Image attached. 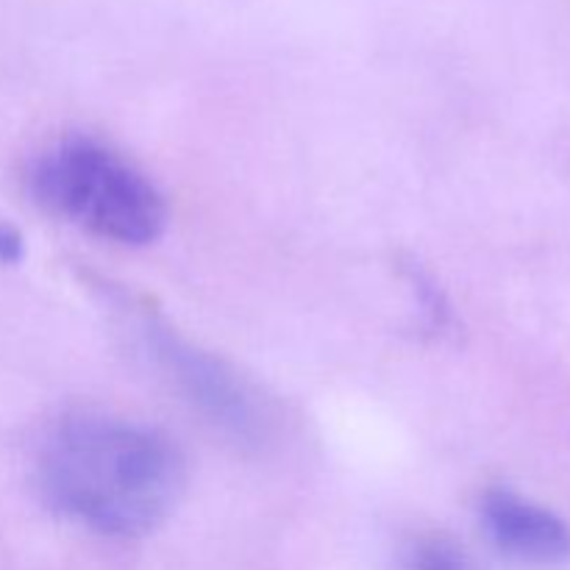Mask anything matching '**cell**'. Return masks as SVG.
Listing matches in <instances>:
<instances>
[{"label":"cell","mask_w":570,"mask_h":570,"mask_svg":"<svg viewBox=\"0 0 570 570\" xmlns=\"http://www.w3.org/2000/svg\"><path fill=\"white\" fill-rule=\"evenodd\" d=\"M37 482L42 499L78 527L106 538H142L178 504L184 460L156 429L78 415L48 434Z\"/></svg>","instance_id":"1"},{"label":"cell","mask_w":570,"mask_h":570,"mask_svg":"<svg viewBox=\"0 0 570 570\" xmlns=\"http://www.w3.org/2000/svg\"><path fill=\"white\" fill-rule=\"evenodd\" d=\"M31 193L53 215L120 245L154 243L167 220L154 184L92 139H67L39 156Z\"/></svg>","instance_id":"2"},{"label":"cell","mask_w":570,"mask_h":570,"mask_svg":"<svg viewBox=\"0 0 570 570\" xmlns=\"http://www.w3.org/2000/svg\"><path fill=\"white\" fill-rule=\"evenodd\" d=\"M145 337L167 379L206 421L243 443L265 438L271 426L265 401L234 367L156 323L145 328Z\"/></svg>","instance_id":"3"},{"label":"cell","mask_w":570,"mask_h":570,"mask_svg":"<svg viewBox=\"0 0 570 570\" xmlns=\"http://www.w3.org/2000/svg\"><path fill=\"white\" fill-rule=\"evenodd\" d=\"M482 529L493 549L507 560L534 570H566L570 566V527L549 507L521 493L493 488L479 501Z\"/></svg>","instance_id":"4"},{"label":"cell","mask_w":570,"mask_h":570,"mask_svg":"<svg viewBox=\"0 0 570 570\" xmlns=\"http://www.w3.org/2000/svg\"><path fill=\"white\" fill-rule=\"evenodd\" d=\"M399 570H482L445 532H417L401 546Z\"/></svg>","instance_id":"5"},{"label":"cell","mask_w":570,"mask_h":570,"mask_svg":"<svg viewBox=\"0 0 570 570\" xmlns=\"http://www.w3.org/2000/svg\"><path fill=\"white\" fill-rule=\"evenodd\" d=\"M20 254H22L20 234H17L11 226H3V223H0V262H3V265H11V262L20 259Z\"/></svg>","instance_id":"6"}]
</instances>
